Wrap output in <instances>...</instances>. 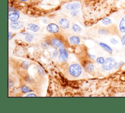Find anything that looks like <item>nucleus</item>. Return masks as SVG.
<instances>
[{
	"label": "nucleus",
	"instance_id": "obj_18",
	"mask_svg": "<svg viewBox=\"0 0 125 113\" xmlns=\"http://www.w3.org/2000/svg\"><path fill=\"white\" fill-rule=\"evenodd\" d=\"M21 91L24 93H28L32 91V90L31 88H30L29 87L24 85L21 86Z\"/></svg>",
	"mask_w": 125,
	"mask_h": 113
},
{
	"label": "nucleus",
	"instance_id": "obj_26",
	"mask_svg": "<svg viewBox=\"0 0 125 113\" xmlns=\"http://www.w3.org/2000/svg\"><path fill=\"white\" fill-rule=\"evenodd\" d=\"M121 41L123 45H125V34L122 36L121 38Z\"/></svg>",
	"mask_w": 125,
	"mask_h": 113
},
{
	"label": "nucleus",
	"instance_id": "obj_21",
	"mask_svg": "<svg viewBox=\"0 0 125 113\" xmlns=\"http://www.w3.org/2000/svg\"><path fill=\"white\" fill-rule=\"evenodd\" d=\"M79 12V11L77 9H75V10H72L71 12V15L72 17H75L76 16H77V15L78 14Z\"/></svg>",
	"mask_w": 125,
	"mask_h": 113
},
{
	"label": "nucleus",
	"instance_id": "obj_28",
	"mask_svg": "<svg viewBox=\"0 0 125 113\" xmlns=\"http://www.w3.org/2000/svg\"><path fill=\"white\" fill-rule=\"evenodd\" d=\"M26 96H28V97H36V95L34 94V93H29V94H27L26 95Z\"/></svg>",
	"mask_w": 125,
	"mask_h": 113
},
{
	"label": "nucleus",
	"instance_id": "obj_23",
	"mask_svg": "<svg viewBox=\"0 0 125 113\" xmlns=\"http://www.w3.org/2000/svg\"><path fill=\"white\" fill-rule=\"evenodd\" d=\"M41 45L42 46V48H45V49H46L49 46V44L47 42H46V41H43L41 43Z\"/></svg>",
	"mask_w": 125,
	"mask_h": 113
},
{
	"label": "nucleus",
	"instance_id": "obj_16",
	"mask_svg": "<svg viewBox=\"0 0 125 113\" xmlns=\"http://www.w3.org/2000/svg\"><path fill=\"white\" fill-rule=\"evenodd\" d=\"M23 34H25V39L26 40V41L28 42H31L33 38H34V36L29 33H23Z\"/></svg>",
	"mask_w": 125,
	"mask_h": 113
},
{
	"label": "nucleus",
	"instance_id": "obj_25",
	"mask_svg": "<svg viewBox=\"0 0 125 113\" xmlns=\"http://www.w3.org/2000/svg\"><path fill=\"white\" fill-rule=\"evenodd\" d=\"M110 41L111 43H112V44H116L118 43V42L117 40H116L115 39H114V38H111V39H110Z\"/></svg>",
	"mask_w": 125,
	"mask_h": 113
},
{
	"label": "nucleus",
	"instance_id": "obj_6",
	"mask_svg": "<svg viewBox=\"0 0 125 113\" xmlns=\"http://www.w3.org/2000/svg\"><path fill=\"white\" fill-rule=\"evenodd\" d=\"M59 25L62 29H66L70 26V22L67 19L62 18L60 19L59 21Z\"/></svg>",
	"mask_w": 125,
	"mask_h": 113
},
{
	"label": "nucleus",
	"instance_id": "obj_22",
	"mask_svg": "<svg viewBox=\"0 0 125 113\" xmlns=\"http://www.w3.org/2000/svg\"><path fill=\"white\" fill-rule=\"evenodd\" d=\"M96 61H97V63H98L99 64H103L104 61V59L103 57H99L97 58Z\"/></svg>",
	"mask_w": 125,
	"mask_h": 113
},
{
	"label": "nucleus",
	"instance_id": "obj_4",
	"mask_svg": "<svg viewBox=\"0 0 125 113\" xmlns=\"http://www.w3.org/2000/svg\"><path fill=\"white\" fill-rule=\"evenodd\" d=\"M46 30L51 33H58L60 30V28L58 25L55 23L49 24L46 27Z\"/></svg>",
	"mask_w": 125,
	"mask_h": 113
},
{
	"label": "nucleus",
	"instance_id": "obj_20",
	"mask_svg": "<svg viewBox=\"0 0 125 113\" xmlns=\"http://www.w3.org/2000/svg\"><path fill=\"white\" fill-rule=\"evenodd\" d=\"M98 33L100 34H102V35H104V34H108V31L107 30L105 29H100L98 31Z\"/></svg>",
	"mask_w": 125,
	"mask_h": 113
},
{
	"label": "nucleus",
	"instance_id": "obj_19",
	"mask_svg": "<svg viewBox=\"0 0 125 113\" xmlns=\"http://www.w3.org/2000/svg\"><path fill=\"white\" fill-rule=\"evenodd\" d=\"M29 66V63L28 61H23L21 63V67L24 69H28V67Z\"/></svg>",
	"mask_w": 125,
	"mask_h": 113
},
{
	"label": "nucleus",
	"instance_id": "obj_9",
	"mask_svg": "<svg viewBox=\"0 0 125 113\" xmlns=\"http://www.w3.org/2000/svg\"><path fill=\"white\" fill-rule=\"evenodd\" d=\"M9 19L12 21V22H16L20 18V15L18 13L16 12H14L11 13H9Z\"/></svg>",
	"mask_w": 125,
	"mask_h": 113
},
{
	"label": "nucleus",
	"instance_id": "obj_29",
	"mask_svg": "<svg viewBox=\"0 0 125 113\" xmlns=\"http://www.w3.org/2000/svg\"><path fill=\"white\" fill-rule=\"evenodd\" d=\"M13 84H14V83L13 82H12V81H11L10 80H9V87H10L12 86Z\"/></svg>",
	"mask_w": 125,
	"mask_h": 113
},
{
	"label": "nucleus",
	"instance_id": "obj_2",
	"mask_svg": "<svg viewBox=\"0 0 125 113\" xmlns=\"http://www.w3.org/2000/svg\"><path fill=\"white\" fill-rule=\"evenodd\" d=\"M116 65V60L112 57H108L102 64V69L104 70H109Z\"/></svg>",
	"mask_w": 125,
	"mask_h": 113
},
{
	"label": "nucleus",
	"instance_id": "obj_33",
	"mask_svg": "<svg viewBox=\"0 0 125 113\" xmlns=\"http://www.w3.org/2000/svg\"><path fill=\"white\" fill-rule=\"evenodd\" d=\"M20 1H23V2H25V1H26L27 0H19Z\"/></svg>",
	"mask_w": 125,
	"mask_h": 113
},
{
	"label": "nucleus",
	"instance_id": "obj_17",
	"mask_svg": "<svg viewBox=\"0 0 125 113\" xmlns=\"http://www.w3.org/2000/svg\"><path fill=\"white\" fill-rule=\"evenodd\" d=\"M102 22L103 23V24H104V25H109L111 24L112 22L111 21V20L108 18H104L102 20Z\"/></svg>",
	"mask_w": 125,
	"mask_h": 113
},
{
	"label": "nucleus",
	"instance_id": "obj_15",
	"mask_svg": "<svg viewBox=\"0 0 125 113\" xmlns=\"http://www.w3.org/2000/svg\"><path fill=\"white\" fill-rule=\"evenodd\" d=\"M72 29L75 32L80 33L82 31V28L78 24H74L72 26Z\"/></svg>",
	"mask_w": 125,
	"mask_h": 113
},
{
	"label": "nucleus",
	"instance_id": "obj_7",
	"mask_svg": "<svg viewBox=\"0 0 125 113\" xmlns=\"http://www.w3.org/2000/svg\"><path fill=\"white\" fill-rule=\"evenodd\" d=\"M81 6V4L79 2H73L66 3L65 5L66 9L69 10H73L79 8Z\"/></svg>",
	"mask_w": 125,
	"mask_h": 113
},
{
	"label": "nucleus",
	"instance_id": "obj_24",
	"mask_svg": "<svg viewBox=\"0 0 125 113\" xmlns=\"http://www.w3.org/2000/svg\"><path fill=\"white\" fill-rule=\"evenodd\" d=\"M38 71L39 73L41 75H43V74H44L43 69L41 66H38Z\"/></svg>",
	"mask_w": 125,
	"mask_h": 113
},
{
	"label": "nucleus",
	"instance_id": "obj_10",
	"mask_svg": "<svg viewBox=\"0 0 125 113\" xmlns=\"http://www.w3.org/2000/svg\"><path fill=\"white\" fill-rule=\"evenodd\" d=\"M27 28L32 31L33 32H36L40 30V28L38 25L36 24H35L33 23H29L27 25Z\"/></svg>",
	"mask_w": 125,
	"mask_h": 113
},
{
	"label": "nucleus",
	"instance_id": "obj_32",
	"mask_svg": "<svg viewBox=\"0 0 125 113\" xmlns=\"http://www.w3.org/2000/svg\"><path fill=\"white\" fill-rule=\"evenodd\" d=\"M42 22H43L44 23L46 24V23H47V20L46 19H43V20H42Z\"/></svg>",
	"mask_w": 125,
	"mask_h": 113
},
{
	"label": "nucleus",
	"instance_id": "obj_11",
	"mask_svg": "<svg viewBox=\"0 0 125 113\" xmlns=\"http://www.w3.org/2000/svg\"><path fill=\"white\" fill-rule=\"evenodd\" d=\"M69 41L73 45H78L80 43V39L77 36L73 35L69 37Z\"/></svg>",
	"mask_w": 125,
	"mask_h": 113
},
{
	"label": "nucleus",
	"instance_id": "obj_30",
	"mask_svg": "<svg viewBox=\"0 0 125 113\" xmlns=\"http://www.w3.org/2000/svg\"><path fill=\"white\" fill-rule=\"evenodd\" d=\"M12 34H13V33L12 32H9V39L11 38V36L12 35Z\"/></svg>",
	"mask_w": 125,
	"mask_h": 113
},
{
	"label": "nucleus",
	"instance_id": "obj_31",
	"mask_svg": "<svg viewBox=\"0 0 125 113\" xmlns=\"http://www.w3.org/2000/svg\"><path fill=\"white\" fill-rule=\"evenodd\" d=\"M89 56H90V57L91 58H95V56H93V55H91V54H89Z\"/></svg>",
	"mask_w": 125,
	"mask_h": 113
},
{
	"label": "nucleus",
	"instance_id": "obj_12",
	"mask_svg": "<svg viewBox=\"0 0 125 113\" xmlns=\"http://www.w3.org/2000/svg\"><path fill=\"white\" fill-rule=\"evenodd\" d=\"M84 68L88 72H92L94 69V66L90 61H87L84 64Z\"/></svg>",
	"mask_w": 125,
	"mask_h": 113
},
{
	"label": "nucleus",
	"instance_id": "obj_3",
	"mask_svg": "<svg viewBox=\"0 0 125 113\" xmlns=\"http://www.w3.org/2000/svg\"><path fill=\"white\" fill-rule=\"evenodd\" d=\"M60 55L59 56V60L62 62L66 61L68 58V54L64 47L60 48Z\"/></svg>",
	"mask_w": 125,
	"mask_h": 113
},
{
	"label": "nucleus",
	"instance_id": "obj_27",
	"mask_svg": "<svg viewBox=\"0 0 125 113\" xmlns=\"http://www.w3.org/2000/svg\"><path fill=\"white\" fill-rule=\"evenodd\" d=\"M53 56H54L55 57L57 56H58V52L57 50H54V51H53Z\"/></svg>",
	"mask_w": 125,
	"mask_h": 113
},
{
	"label": "nucleus",
	"instance_id": "obj_14",
	"mask_svg": "<svg viewBox=\"0 0 125 113\" xmlns=\"http://www.w3.org/2000/svg\"><path fill=\"white\" fill-rule=\"evenodd\" d=\"M99 45H100V46H101V47H102L104 50H105L107 52H108L109 53H111L112 52V49L107 44H106L104 43H103V42H100L99 43Z\"/></svg>",
	"mask_w": 125,
	"mask_h": 113
},
{
	"label": "nucleus",
	"instance_id": "obj_5",
	"mask_svg": "<svg viewBox=\"0 0 125 113\" xmlns=\"http://www.w3.org/2000/svg\"><path fill=\"white\" fill-rule=\"evenodd\" d=\"M50 44L55 48H61L63 47L64 45L63 43L58 38H53L50 41Z\"/></svg>",
	"mask_w": 125,
	"mask_h": 113
},
{
	"label": "nucleus",
	"instance_id": "obj_1",
	"mask_svg": "<svg viewBox=\"0 0 125 113\" xmlns=\"http://www.w3.org/2000/svg\"><path fill=\"white\" fill-rule=\"evenodd\" d=\"M81 66L77 63L71 64L69 67V74L74 77H78L82 73Z\"/></svg>",
	"mask_w": 125,
	"mask_h": 113
},
{
	"label": "nucleus",
	"instance_id": "obj_8",
	"mask_svg": "<svg viewBox=\"0 0 125 113\" xmlns=\"http://www.w3.org/2000/svg\"><path fill=\"white\" fill-rule=\"evenodd\" d=\"M9 26L10 28L13 29H20L23 27V23L21 21L14 22L11 23Z\"/></svg>",
	"mask_w": 125,
	"mask_h": 113
},
{
	"label": "nucleus",
	"instance_id": "obj_13",
	"mask_svg": "<svg viewBox=\"0 0 125 113\" xmlns=\"http://www.w3.org/2000/svg\"><path fill=\"white\" fill-rule=\"evenodd\" d=\"M119 30L121 32H125V16L121 19L120 22Z\"/></svg>",
	"mask_w": 125,
	"mask_h": 113
}]
</instances>
